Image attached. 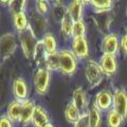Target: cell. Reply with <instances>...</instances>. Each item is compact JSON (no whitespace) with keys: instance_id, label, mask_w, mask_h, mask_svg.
Segmentation results:
<instances>
[{"instance_id":"cell-8","label":"cell","mask_w":127,"mask_h":127,"mask_svg":"<svg viewBox=\"0 0 127 127\" xmlns=\"http://www.w3.org/2000/svg\"><path fill=\"white\" fill-rule=\"evenodd\" d=\"M112 109L127 120V91L124 88H117L112 93Z\"/></svg>"},{"instance_id":"cell-3","label":"cell","mask_w":127,"mask_h":127,"mask_svg":"<svg viewBox=\"0 0 127 127\" xmlns=\"http://www.w3.org/2000/svg\"><path fill=\"white\" fill-rule=\"evenodd\" d=\"M17 36H18V42H19V46H20L22 54L28 59H33L35 48H36L39 39L35 36L33 32L30 29L19 33Z\"/></svg>"},{"instance_id":"cell-9","label":"cell","mask_w":127,"mask_h":127,"mask_svg":"<svg viewBox=\"0 0 127 127\" xmlns=\"http://www.w3.org/2000/svg\"><path fill=\"white\" fill-rule=\"evenodd\" d=\"M101 50L103 54L117 55L120 51V37L116 33L105 34L101 42Z\"/></svg>"},{"instance_id":"cell-38","label":"cell","mask_w":127,"mask_h":127,"mask_svg":"<svg viewBox=\"0 0 127 127\" xmlns=\"http://www.w3.org/2000/svg\"><path fill=\"white\" fill-rule=\"evenodd\" d=\"M126 32H127V26H126Z\"/></svg>"},{"instance_id":"cell-7","label":"cell","mask_w":127,"mask_h":127,"mask_svg":"<svg viewBox=\"0 0 127 127\" xmlns=\"http://www.w3.org/2000/svg\"><path fill=\"white\" fill-rule=\"evenodd\" d=\"M94 14L92 16L93 22L96 29L101 32L102 34L110 33V27L113 21V12L112 10L107 11H93Z\"/></svg>"},{"instance_id":"cell-14","label":"cell","mask_w":127,"mask_h":127,"mask_svg":"<svg viewBox=\"0 0 127 127\" xmlns=\"http://www.w3.org/2000/svg\"><path fill=\"white\" fill-rule=\"evenodd\" d=\"M71 102L75 105V107L81 111V112H87L89 108V98L87 95L86 90L83 87H76L73 92H72V97H71Z\"/></svg>"},{"instance_id":"cell-37","label":"cell","mask_w":127,"mask_h":127,"mask_svg":"<svg viewBox=\"0 0 127 127\" xmlns=\"http://www.w3.org/2000/svg\"><path fill=\"white\" fill-rule=\"evenodd\" d=\"M126 14H127V5H126Z\"/></svg>"},{"instance_id":"cell-15","label":"cell","mask_w":127,"mask_h":127,"mask_svg":"<svg viewBox=\"0 0 127 127\" xmlns=\"http://www.w3.org/2000/svg\"><path fill=\"white\" fill-rule=\"evenodd\" d=\"M48 123H50V118L48 111L40 105H36L34 109V113L32 117L31 124L34 127H45Z\"/></svg>"},{"instance_id":"cell-11","label":"cell","mask_w":127,"mask_h":127,"mask_svg":"<svg viewBox=\"0 0 127 127\" xmlns=\"http://www.w3.org/2000/svg\"><path fill=\"white\" fill-rule=\"evenodd\" d=\"M70 50L74 53L79 61H85L88 59L90 54L89 49V42L85 37H78V38H72L71 40V48Z\"/></svg>"},{"instance_id":"cell-32","label":"cell","mask_w":127,"mask_h":127,"mask_svg":"<svg viewBox=\"0 0 127 127\" xmlns=\"http://www.w3.org/2000/svg\"><path fill=\"white\" fill-rule=\"evenodd\" d=\"M120 50L124 55H127V32L120 37Z\"/></svg>"},{"instance_id":"cell-25","label":"cell","mask_w":127,"mask_h":127,"mask_svg":"<svg viewBox=\"0 0 127 127\" xmlns=\"http://www.w3.org/2000/svg\"><path fill=\"white\" fill-rule=\"evenodd\" d=\"M45 67L51 72H58L59 70V54L58 51L55 53L47 54L45 59Z\"/></svg>"},{"instance_id":"cell-26","label":"cell","mask_w":127,"mask_h":127,"mask_svg":"<svg viewBox=\"0 0 127 127\" xmlns=\"http://www.w3.org/2000/svg\"><path fill=\"white\" fill-rule=\"evenodd\" d=\"M106 123L108 127H122L124 120L118 112H116L113 109H110L107 112Z\"/></svg>"},{"instance_id":"cell-4","label":"cell","mask_w":127,"mask_h":127,"mask_svg":"<svg viewBox=\"0 0 127 127\" xmlns=\"http://www.w3.org/2000/svg\"><path fill=\"white\" fill-rule=\"evenodd\" d=\"M51 73L52 72L46 67H39L35 71L33 85L35 92L38 95H46L48 93L51 84Z\"/></svg>"},{"instance_id":"cell-6","label":"cell","mask_w":127,"mask_h":127,"mask_svg":"<svg viewBox=\"0 0 127 127\" xmlns=\"http://www.w3.org/2000/svg\"><path fill=\"white\" fill-rule=\"evenodd\" d=\"M28 17H29V29L38 39H40L47 33L48 19L46 15H42L34 10L28 15Z\"/></svg>"},{"instance_id":"cell-19","label":"cell","mask_w":127,"mask_h":127,"mask_svg":"<svg viewBox=\"0 0 127 127\" xmlns=\"http://www.w3.org/2000/svg\"><path fill=\"white\" fill-rule=\"evenodd\" d=\"M39 40H40L41 46H42L43 50H45V52L47 54L55 53L58 51L57 40L52 33H46Z\"/></svg>"},{"instance_id":"cell-13","label":"cell","mask_w":127,"mask_h":127,"mask_svg":"<svg viewBox=\"0 0 127 127\" xmlns=\"http://www.w3.org/2000/svg\"><path fill=\"white\" fill-rule=\"evenodd\" d=\"M12 91H13L15 100L19 102H25L30 98V89L23 77H16L14 79L13 85H12Z\"/></svg>"},{"instance_id":"cell-21","label":"cell","mask_w":127,"mask_h":127,"mask_svg":"<svg viewBox=\"0 0 127 127\" xmlns=\"http://www.w3.org/2000/svg\"><path fill=\"white\" fill-rule=\"evenodd\" d=\"M21 106L22 102H19L17 100H13L6 108V116L9 117L13 123H19L21 114Z\"/></svg>"},{"instance_id":"cell-31","label":"cell","mask_w":127,"mask_h":127,"mask_svg":"<svg viewBox=\"0 0 127 127\" xmlns=\"http://www.w3.org/2000/svg\"><path fill=\"white\" fill-rule=\"evenodd\" d=\"M0 127H14V123L6 114H3L0 117Z\"/></svg>"},{"instance_id":"cell-28","label":"cell","mask_w":127,"mask_h":127,"mask_svg":"<svg viewBox=\"0 0 127 127\" xmlns=\"http://www.w3.org/2000/svg\"><path fill=\"white\" fill-rule=\"evenodd\" d=\"M29 0H10L9 4H7V9H9L10 13L12 15L21 13V12H26V7Z\"/></svg>"},{"instance_id":"cell-22","label":"cell","mask_w":127,"mask_h":127,"mask_svg":"<svg viewBox=\"0 0 127 127\" xmlns=\"http://www.w3.org/2000/svg\"><path fill=\"white\" fill-rule=\"evenodd\" d=\"M72 23H73V20L69 17L67 13L64 15V17L61 19V23H59V32H61V35L64 37V39H66V40H68V39L71 38Z\"/></svg>"},{"instance_id":"cell-23","label":"cell","mask_w":127,"mask_h":127,"mask_svg":"<svg viewBox=\"0 0 127 127\" xmlns=\"http://www.w3.org/2000/svg\"><path fill=\"white\" fill-rule=\"evenodd\" d=\"M81 114H82V112L75 107V105L71 101L66 105V107H65V119L68 123H70V124L75 123L78 120V118L81 117Z\"/></svg>"},{"instance_id":"cell-33","label":"cell","mask_w":127,"mask_h":127,"mask_svg":"<svg viewBox=\"0 0 127 127\" xmlns=\"http://www.w3.org/2000/svg\"><path fill=\"white\" fill-rule=\"evenodd\" d=\"M54 5H64V0H50Z\"/></svg>"},{"instance_id":"cell-39","label":"cell","mask_w":127,"mask_h":127,"mask_svg":"<svg viewBox=\"0 0 127 127\" xmlns=\"http://www.w3.org/2000/svg\"><path fill=\"white\" fill-rule=\"evenodd\" d=\"M0 58H1V57H0Z\"/></svg>"},{"instance_id":"cell-29","label":"cell","mask_w":127,"mask_h":127,"mask_svg":"<svg viewBox=\"0 0 127 127\" xmlns=\"http://www.w3.org/2000/svg\"><path fill=\"white\" fill-rule=\"evenodd\" d=\"M49 3L47 1H42V0H36V4H35V10L38 13L42 15H47L49 12Z\"/></svg>"},{"instance_id":"cell-10","label":"cell","mask_w":127,"mask_h":127,"mask_svg":"<svg viewBox=\"0 0 127 127\" xmlns=\"http://www.w3.org/2000/svg\"><path fill=\"white\" fill-rule=\"evenodd\" d=\"M93 106L100 109L102 112H108L112 109V93L108 89H102L94 95Z\"/></svg>"},{"instance_id":"cell-18","label":"cell","mask_w":127,"mask_h":127,"mask_svg":"<svg viewBox=\"0 0 127 127\" xmlns=\"http://www.w3.org/2000/svg\"><path fill=\"white\" fill-rule=\"evenodd\" d=\"M12 23H13L14 29L19 34L21 32H25L29 29V17L26 12L17 13L12 15Z\"/></svg>"},{"instance_id":"cell-34","label":"cell","mask_w":127,"mask_h":127,"mask_svg":"<svg viewBox=\"0 0 127 127\" xmlns=\"http://www.w3.org/2000/svg\"><path fill=\"white\" fill-rule=\"evenodd\" d=\"M9 2H10V0H0V4L1 5H6L7 6Z\"/></svg>"},{"instance_id":"cell-30","label":"cell","mask_w":127,"mask_h":127,"mask_svg":"<svg viewBox=\"0 0 127 127\" xmlns=\"http://www.w3.org/2000/svg\"><path fill=\"white\" fill-rule=\"evenodd\" d=\"M72 127H90L89 122H88V116H87V112H83L81 114V117L78 118V120L72 124Z\"/></svg>"},{"instance_id":"cell-17","label":"cell","mask_w":127,"mask_h":127,"mask_svg":"<svg viewBox=\"0 0 127 127\" xmlns=\"http://www.w3.org/2000/svg\"><path fill=\"white\" fill-rule=\"evenodd\" d=\"M66 12L73 21L79 20V19H84L85 5L82 2H79L78 0H71L68 6L66 7Z\"/></svg>"},{"instance_id":"cell-24","label":"cell","mask_w":127,"mask_h":127,"mask_svg":"<svg viewBox=\"0 0 127 127\" xmlns=\"http://www.w3.org/2000/svg\"><path fill=\"white\" fill-rule=\"evenodd\" d=\"M87 34V26L84 19L75 20L72 23V30H71V38L85 37Z\"/></svg>"},{"instance_id":"cell-5","label":"cell","mask_w":127,"mask_h":127,"mask_svg":"<svg viewBox=\"0 0 127 127\" xmlns=\"http://www.w3.org/2000/svg\"><path fill=\"white\" fill-rule=\"evenodd\" d=\"M18 36L12 32H7L0 36V57L3 61L10 58L18 48Z\"/></svg>"},{"instance_id":"cell-36","label":"cell","mask_w":127,"mask_h":127,"mask_svg":"<svg viewBox=\"0 0 127 127\" xmlns=\"http://www.w3.org/2000/svg\"><path fill=\"white\" fill-rule=\"evenodd\" d=\"M45 127H54V125L52 124V123H48V124H47Z\"/></svg>"},{"instance_id":"cell-20","label":"cell","mask_w":127,"mask_h":127,"mask_svg":"<svg viewBox=\"0 0 127 127\" xmlns=\"http://www.w3.org/2000/svg\"><path fill=\"white\" fill-rule=\"evenodd\" d=\"M103 112L95 106H90L87 110L88 122L90 127H101L103 123Z\"/></svg>"},{"instance_id":"cell-35","label":"cell","mask_w":127,"mask_h":127,"mask_svg":"<svg viewBox=\"0 0 127 127\" xmlns=\"http://www.w3.org/2000/svg\"><path fill=\"white\" fill-rule=\"evenodd\" d=\"M78 1L82 2L84 5H87V4H89V3H90V0H78Z\"/></svg>"},{"instance_id":"cell-12","label":"cell","mask_w":127,"mask_h":127,"mask_svg":"<svg viewBox=\"0 0 127 127\" xmlns=\"http://www.w3.org/2000/svg\"><path fill=\"white\" fill-rule=\"evenodd\" d=\"M100 67L107 77H113L118 72V59L117 55L110 54H102L98 61Z\"/></svg>"},{"instance_id":"cell-2","label":"cell","mask_w":127,"mask_h":127,"mask_svg":"<svg viewBox=\"0 0 127 127\" xmlns=\"http://www.w3.org/2000/svg\"><path fill=\"white\" fill-rule=\"evenodd\" d=\"M84 75L90 90L100 86L105 77V74L103 73L100 64L94 59H87L84 67Z\"/></svg>"},{"instance_id":"cell-16","label":"cell","mask_w":127,"mask_h":127,"mask_svg":"<svg viewBox=\"0 0 127 127\" xmlns=\"http://www.w3.org/2000/svg\"><path fill=\"white\" fill-rule=\"evenodd\" d=\"M36 104L34 103L33 100H27L25 102H22V106H21V114H20V119H19V123L26 127L31 123L32 121V117L34 113V109Z\"/></svg>"},{"instance_id":"cell-1","label":"cell","mask_w":127,"mask_h":127,"mask_svg":"<svg viewBox=\"0 0 127 127\" xmlns=\"http://www.w3.org/2000/svg\"><path fill=\"white\" fill-rule=\"evenodd\" d=\"M59 54V70L58 72L65 76H73L78 70L79 59L75 56L70 49L58 51Z\"/></svg>"},{"instance_id":"cell-27","label":"cell","mask_w":127,"mask_h":127,"mask_svg":"<svg viewBox=\"0 0 127 127\" xmlns=\"http://www.w3.org/2000/svg\"><path fill=\"white\" fill-rule=\"evenodd\" d=\"M116 0H90V6L93 11H107L112 10Z\"/></svg>"}]
</instances>
